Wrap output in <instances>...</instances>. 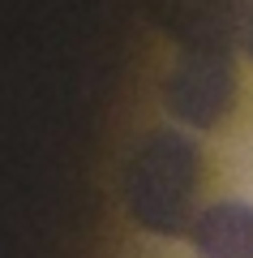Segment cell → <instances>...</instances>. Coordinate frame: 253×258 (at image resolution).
I'll return each instance as SVG.
<instances>
[{
  "label": "cell",
  "instance_id": "obj_3",
  "mask_svg": "<svg viewBox=\"0 0 253 258\" xmlns=\"http://www.w3.org/2000/svg\"><path fill=\"white\" fill-rule=\"evenodd\" d=\"M249 56H253V22H249Z\"/></svg>",
  "mask_w": 253,
  "mask_h": 258
},
{
  "label": "cell",
  "instance_id": "obj_2",
  "mask_svg": "<svg viewBox=\"0 0 253 258\" xmlns=\"http://www.w3.org/2000/svg\"><path fill=\"white\" fill-rule=\"evenodd\" d=\"M189 237L202 258H253V207L240 198L206 207L193 215Z\"/></svg>",
  "mask_w": 253,
  "mask_h": 258
},
{
  "label": "cell",
  "instance_id": "obj_1",
  "mask_svg": "<svg viewBox=\"0 0 253 258\" xmlns=\"http://www.w3.org/2000/svg\"><path fill=\"white\" fill-rule=\"evenodd\" d=\"M198 189V151L193 142L163 134L150 138L146 151L129 168V207L133 215L154 232H185L193 228L189 207Z\"/></svg>",
  "mask_w": 253,
  "mask_h": 258
}]
</instances>
